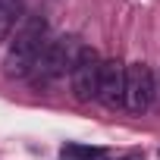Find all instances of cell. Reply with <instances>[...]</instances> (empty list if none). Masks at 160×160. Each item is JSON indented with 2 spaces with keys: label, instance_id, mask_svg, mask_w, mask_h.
Wrapping results in <instances>:
<instances>
[{
  "label": "cell",
  "instance_id": "6da1fadb",
  "mask_svg": "<svg viewBox=\"0 0 160 160\" xmlns=\"http://www.w3.org/2000/svg\"><path fill=\"white\" fill-rule=\"evenodd\" d=\"M44 47H47V22H44L41 16H28V19L19 25V32H16V38L10 41V50H7V57H3V72H7V78H28V75L35 72V66H38Z\"/></svg>",
  "mask_w": 160,
  "mask_h": 160
},
{
  "label": "cell",
  "instance_id": "7a4b0ae2",
  "mask_svg": "<svg viewBox=\"0 0 160 160\" xmlns=\"http://www.w3.org/2000/svg\"><path fill=\"white\" fill-rule=\"evenodd\" d=\"M82 50H85V44L78 38H72V35L47 41V47H44V53H41V60H38V66L32 72L35 82L38 85H50L57 78H63L66 72H72V66H75V60H78Z\"/></svg>",
  "mask_w": 160,
  "mask_h": 160
},
{
  "label": "cell",
  "instance_id": "3957f363",
  "mask_svg": "<svg viewBox=\"0 0 160 160\" xmlns=\"http://www.w3.org/2000/svg\"><path fill=\"white\" fill-rule=\"evenodd\" d=\"M101 63H104V60H101L98 50H91V47H85L82 53H78V60H75V66H72V72H69L72 91H75L78 101H94V98H98Z\"/></svg>",
  "mask_w": 160,
  "mask_h": 160
},
{
  "label": "cell",
  "instance_id": "277c9868",
  "mask_svg": "<svg viewBox=\"0 0 160 160\" xmlns=\"http://www.w3.org/2000/svg\"><path fill=\"white\" fill-rule=\"evenodd\" d=\"M154 101V75L148 63H132L126 66V110L144 113Z\"/></svg>",
  "mask_w": 160,
  "mask_h": 160
},
{
  "label": "cell",
  "instance_id": "5b68a950",
  "mask_svg": "<svg viewBox=\"0 0 160 160\" xmlns=\"http://www.w3.org/2000/svg\"><path fill=\"white\" fill-rule=\"evenodd\" d=\"M98 101L107 107H126V63H119L116 57L101 63Z\"/></svg>",
  "mask_w": 160,
  "mask_h": 160
},
{
  "label": "cell",
  "instance_id": "8992f818",
  "mask_svg": "<svg viewBox=\"0 0 160 160\" xmlns=\"http://www.w3.org/2000/svg\"><path fill=\"white\" fill-rule=\"evenodd\" d=\"M19 19H22V0H0V44L13 35Z\"/></svg>",
  "mask_w": 160,
  "mask_h": 160
},
{
  "label": "cell",
  "instance_id": "52a82bcc",
  "mask_svg": "<svg viewBox=\"0 0 160 160\" xmlns=\"http://www.w3.org/2000/svg\"><path fill=\"white\" fill-rule=\"evenodd\" d=\"M60 160H107V151L104 148H91V144H63L60 148Z\"/></svg>",
  "mask_w": 160,
  "mask_h": 160
}]
</instances>
